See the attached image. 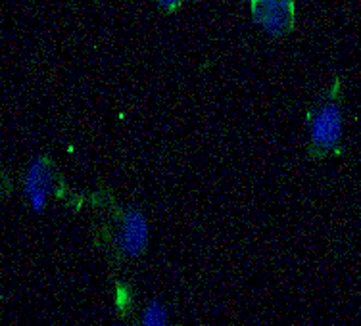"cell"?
<instances>
[{"instance_id":"6da1fadb","label":"cell","mask_w":361,"mask_h":326,"mask_svg":"<svg viewBox=\"0 0 361 326\" xmlns=\"http://www.w3.org/2000/svg\"><path fill=\"white\" fill-rule=\"evenodd\" d=\"M87 203L92 242L108 263L121 267L145 253L150 240V227L137 206L119 201L104 184L87 196Z\"/></svg>"},{"instance_id":"7a4b0ae2","label":"cell","mask_w":361,"mask_h":326,"mask_svg":"<svg viewBox=\"0 0 361 326\" xmlns=\"http://www.w3.org/2000/svg\"><path fill=\"white\" fill-rule=\"evenodd\" d=\"M307 153L313 160L336 156L344 139V89L334 79L325 91L315 96L306 115Z\"/></svg>"},{"instance_id":"3957f363","label":"cell","mask_w":361,"mask_h":326,"mask_svg":"<svg viewBox=\"0 0 361 326\" xmlns=\"http://www.w3.org/2000/svg\"><path fill=\"white\" fill-rule=\"evenodd\" d=\"M21 190L27 206L35 213H42L49 208L50 200L63 201L70 206L75 203L77 208H81L83 203V198L70 188L60 167L49 156H39L25 167L21 177Z\"/></svg>"},{"instance_id":"277c9868","label":"cell","mask_w":361,"mask_h":326,"mask_svg":"<svg viewBox=\"0 0 361 326\" xmlns=\"http://www.w3.org/2000/svg\"><path fill=\"white\" fill-rule=\"evenodd\" d=\"M114 303L118 317L127 325L142 326H164L169 325L171 313L166 303L150 296H142L139 290L126 280H116Z\"/></svg>"},{"instance_id":"5b68a950","label":"cell","mask_w":361,"mask_h":326,"mask_svg":"<svg viewBox=\"0 0 361 326\" xmlns=\"http://www.w3.org/2000/svg\"><path fill=\"white\" fill-rule=\"evenodd\" d=\"M250 12L257 27L273 39L288 35L296 25L294 0H250Z\"/></svg>"},{"instance_id":"8992f818","label":"cell","mask_w":361,"mask_h":326,"mask_svg":"<svg viewBox=\"0 0 361 326\" xmlns=\"http://www.w3.org/2000/svg\"><path fill=\"white\" fill-rule=\"evenodd\" d=\"M158 2V8H160L161 12H166V14H173L177 12L180 6H183V2L185 0H156Z\"/></svg>"},{"instance_id":"52a82bcc","label":"cell","mask_w":361,"mask_h":326,"mask_svg":"<svg viewBox=\"0 0 361 326\" xmlns=\"http://www.w3.org/2000/svg\"><path fill=\"white\" fill-rule=\"evenodd\" d=\"M10 190H12V182L8 179L6 173H0V203L4 201L8 194H10Z\"/></svg>"}]
</instances>
